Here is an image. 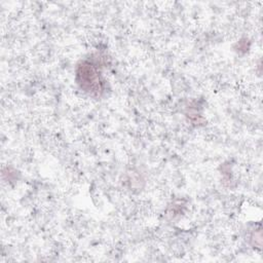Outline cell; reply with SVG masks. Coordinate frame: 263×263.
I'll list each match as a JSON object with an SVG mask.
<instances>
[{"mask_svg":"<svg viewBox=\"0 0 263 263\" xmlns=\"http://www.w3.org/2000/svg\"><path fill=\"white\" fill-rule=\"evenodd\" d=\"M77 81L84 91L91 95H100L103 91L104 81L97 65L84 61L77 68Z\"/></svg>","mask_w":263,"mask_h":263,"instance_id":"obj_1","label":"cell"}]
</instances>
